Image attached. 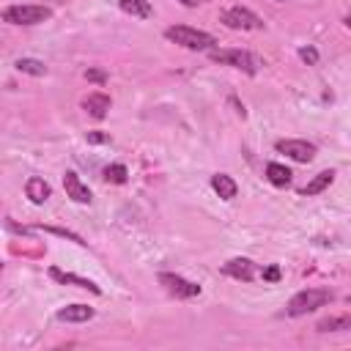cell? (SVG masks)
Masks as SVG:
<instances>
[{
	"instance_id": "1",
	"label": "cell",
	"mask_w": 351,
	"mask_h": 351,
	"mask_svg": "<svg viewBox=\"0 0 351 351\" xmlns=\"http://www.w3.org/2000/svg\"><path fill=\"white\" fill-rule=\"evenodd\" d=\"M165 38L184 47V49H192V52H208L217 47V38L206 30H197V27H186V25H173L165 30Z\"/></svg>"
},
{
	"instance_id": "2",
	"label": "cell",
	"mask_w": 351,
	"mask_h": 351,
	"mask_svg": "<svg viewBox=\"0 0 351 351\" xmlns=\"http://www.w3.org/2000/svg\"><path fill=\"white\" fill-rule=\"evenodd\" d=\"M332 299H335V293L329 288H304V291L291 296V302L285 304V315H291V318L307 315V313H313L318 307H326Z\"/></svg>"
},
{
	"instance_id": "3",
	"label": "cell",
	"mask_w": 351,
	"mask_h": 351,
	"mask_svg": "<svg viewBox=\"0 0 351 351\" xmlns=\"http://www.w3.org/2000/svg\"><path fill=\"white\" fill-rule=\"evenodd\" d=\"M0 16H3V22H8V25H38V22H44V19L52 16V8H49V5H38V3H30V5L16 3V5L3 8Z\"/></svg>"
},
{
	"instance_id": "4",
	"label": "cell",
	"mask_w": 351,
	"mask_h": 351,
	"mask_svg": "<svg viewBox=\"0 0 351 351\" xmlns=\"http://www.w3.org/2000/svg\"><path fill=\"white\" fill-rule=\"evenodd\" d=\"M208 58L214 63H219V66H233V69H239L244 74H255L258 71V60L244 49H217L214 47V49H208Z\"/></svg>"
},
{
	"instance_id": "5",
	"label": "cell",
	"mask_w": 351,
	"mask_h": 351,
	"mask_svg": "<svg viewBox=\"0 0 351 351\" xmlns=\"http://www.w3.org/2000/svg\"><path fill=\"white\" fill-rule=\"evenodd\" d=\"M219 22L228 25V27H233V30H261V27H263V19H261L255 11L244 8V5H230V8H225V11L219 14Z\"/></svg>"
},
{
	"instance_id": "6",
	"label": "cell",
	"mask_w": 351,
	"mask_h": 351,
	"mask_svg": "<svg viewBox=\"0 0 351 351\" xmlns=\"http://www.w3.org/2000/svg\"><path fill=\"white\" fill-rule=\"evenodd\" d=\"M159 282L165 285L167 293L178 296V299L200 296V285H197V282H189V280H184V277H178V274H173V271H162V274H159Z\"/></svg>"
},
{
	"instance_id": "7",
	"label": "cell",
	"mask_w": 351,
	"mask_h": 351,
	"mask_svg": "<svg viewBox=\"0 0 351 351\" xmlns=\"http://www.w3.org/2000/svg\"><path fill=\"white\" fill-rule=\"evenodd\" d=\"M280 154H285L288 159H293V162H302V165H307V162H313V156H315V145L313 143H307V140H277V145H274Z\"/></svg>"
},
{
	"instance_id": "8",
	"label": "cell",
	"mask_w": 351,
	"mask_h": 351,
	"mask_svg": "<svg viewBox=\"0 0 351 351\" xmlns=\"http://www.w3.org/2000/svg\"><path fill=\"white\" fill-rule=\"evenodd\" d=\"M258 266L250 261V258H230L228 263H222V274L233 277V280H241V282H250L255 277Z\"/></svg>"
},
{
	"instance_id": "9",
	"label": "cell",
	"mask_w": 351,
	"mask_h": 351,
	"mask_svg": "<svg viewBox=\"0 0 351 351\" xmlns=\"http://www.w3.org/2000/svg\"><path fill=\"white\" fill-rule=\"evenodd\" d=\"M110 107H112V99H110L107 93H101V90L88 93V96L82 99V110H85L90 118H96V121H101V118L110 112Z\"/></svg>"
},
{
	"instance_id": "10",
	"label": "cell",
	"mask_w": 351,
	"mask_h": 351,
	"mask_svg": "<svg viewBox=\"0 0 351 351\" xmlns=\"http://www.w3.org/2000/svg\"><path fill=\"white\" fill-rule=\"evenodd\" d=\"M49 277H52L55 282H60V285H77V288H85V291H90V293H101V288H99L93 280L80 277V274H71V271H63V269H58V266L49 269Z\"/></svg>"
},
{
	"instance_id": "11",
	"label": "cell",
	"mask_w": 351,
	"mask_h": 351,
	"mask_svg": "<svg viewBox=\"0 0 351 351\" xmlns=\"http://www.w3.org/2000/svg\"><path fill=\"white\" fill-rule=\"evenodd\" d=\"M63 189H66V195H69L74 203H90V200H93L88 184H82V178H80L77 173H66V176H63Z\"/></svg>"
},
{
	"instance_id": "12",
	"label": "cell",
	"mask_w": 351,
	"mask_h": 351,
	"mask_svg": "<svg viewBox=\"0 0 351 351\" xmlns=\"http://www.w3.org/2000/svg\"><path fill=\"white\" fill-rule=\"evenodd\" d=\"M96 315V310L90 304H66L58 310V321H66V324H82V321H90Z\"/></svg>"
},
{
	"instance_id": "13",
	"label": "cell",
	"mask_w": 351,
	"mask_h": 351,
	"mask_svg": "<svg viewBox=\"0 0 351 351\" xmlns=\"http://www.w3.org/2000/svg\"><path fill=\"white\" fill-rule=\"evenodd\" d=\"M25 195L30 197V203L41 206V203H47V200H49L52 189H49V184H47L41 176H30V178H27V184H25Z\"/></svg>"
},
{
	"instance_id": "14",
	"label": "cell",
	"mask_w": 351,
	"mask_h": 351,
	"mask_svg": "<svg viewBox=\"0 0 351 351\" xmlns=\"http://www.w3.org/2000/svg\"><path fill=\"white\" fill-rule=\"evenodd\" d=\"M332 181H335V173H332V170H321L318 176H313V178L302 186V195H304V197L321 195L324 189H329V186H332Z\"/></svg>"
},
{
	"instance_id": "15",
	"label": "cell",
	"mask_w": 351,
	"mask_h": 351,
	"mask_svg": "<svg viewBox=\"0 0 351 351\" xmlns=\"http://www.w3.org/2000/svg\"><path fill=\"white\" fill-rule=\"evenodd\" d=\"M211 189H214L222 200H233V197H236V192H239L236 181H233L228 173H214V176H211Z\"/></svg>"
},
{
	"instance_id": "16",
	"label": "cell",
	"mask_w": 351,
	"mask_h": 351,
	"mask_svg": "<svg viewBox=\"0 0 351 351\" xmlns=\"http://www.w3.org/2000/svg\"><path fill=\"white\" fill-rule=\"evenodd\" d=\"M266 178H269L274 186H291L293 173H291L285 165H280V162H269V165H266Z\"/></svg>"
},
{
	"instance_id": "17",
	"label": "cell",
	"mask_w": 351,
	"mask_h": 351,
	"mask_svg": "<svg viewBox=\"0 0 351 351\" xmlns=\"http://www.w3.org/2000/svg\"><path fill=\"white\" fill-rule=\"evenodd\" d=\"M121 11L129 14V16H137V19H148L154 14V5L148 0H118Z\"/></svg>"
},
{
	"instance_id": "18",
	"label": "cell",
	"mask_w": 351,
	"mask_h": 351,
	"mask_svg": "<svg viewBox=\"0 0 351 351\" xmlns=\"http://www.w3.org/2000/svg\"><path fill=\"white\" fill-rule=\"evenodd\" d=\"M318 332H346L351 329V315H329V318H321L315 324Z\"/></svg>"
},
{
	"instance_id": "19",
	"label": "cell",
	"mask_w": 351,
	"mask_h": 351,
	"mask_svg": "<svg viewBox=\"0 0 351 351\" xmlns=\"http://www.w3.org/2000/svg\"><path fill=\"white\" fill-rule=\"evenodd\" d=\"M14 66H16V71L30 74V77H44L47 74V66L41 60H36V58H19Z\"/></svg>"
},
{
	"instance_id": "20",
	"label": "cell",
	"mask_w": 351,
	"mask_h": 351,
	"mask_svg": "<svg viewBox=\"0 0 351 351\" xmlns=\"http://www.w3.org/2000/svg\"><path fill=\"white\" fill-rule=\"evenodd\" d=\"M126 178H129V170L123 165L104 167V181H110V184H126Z\"/></svg>"
},
{
	"instance_id": "21",
	"label": "cell",
	"mask_w": 351,
	"mask_h": 351,
	"mask_svg": "<svg viewBox=\"0 0 351 351\" xmlns=\"http://www.w3.org/2000/svg\"><path fill=\"white\" fill-rule=\"evenodd\" d=\"M44 230H47V233H55V236H63V239H69V241H74V244H85L77 233H71V230H66V228H49V225H47Z\"/></svg>"
},
{
	"instance_id": "22",
	"label": "cell",
	"mask_w": 351,
	"mask_h": 351,
	"mask_svg": "<svg viewBox=\"0 0 351 351\" xmlns=\"http://www.w3.org/2000/svg\"><path fill=\"white\" fill-rule=\"evenodd\" d=\"M299 58H302L304 63L315 66V63H318V49H315V47H302V49H299Z\"/></svg>"
},
{
	"instance_id": "23",
	"label": "cell",
	"mask_w": 351,
	"mask_h": 351,
	"mask_svg": "<svg viewBox=\"0 0 351 351\" xmlns=\"http://www.w3.org/2000/svg\"><path fill=\"white\" fill-rule=\"evenodd\" d=\"M85 77H88L90 82H99V85L107 82V74H104L101 69H85Z\"/></svg>"
},
{
	"instance_id": "24",
	"label": "cell",
	"mask_w": 351,
	"mask_h": 351,
	"mask_svg": "<svg viewBox=\"0 0 351 351\" xmlns=\"http://www.w3.org/2000/svg\"><path fill=\"white\" fill-rule=\"evenodd\" d=\"M263 280H266V282H277V280H280V266H269V269H263Z\"/></svg>"
},
{
	"instance_id": "25",
	"label": "cell",
	"mask_w": 351,
	"mask_h": 351,
	"mask_svg": "<svg viewBox=\"0 0 351 351\" xmlns=\"http://www.w3.org/2000/svg\"><path fill=\"white\" fill-rule=\"evenodd\" d=\"M110 137L107 134H101V132H88V143H93V145H99V143H107Z\"/></svg>"
},
{
	"instance_id": "26",
	"label": "cell",
	"mask_w": 351,
	"mask_h": 351,
	"mask_svg": "<svg viewBox=\"0 0 351 351\" xmlns=\"http://www.w3.org/2000/svg\"><path fill=\"white\" fill-rule=\"evenodd\" d=\"M178 3H181V5H189V8H195V5H200L203 0H178Z\"/></svg>"
},
{
	"instance_id": "27",
	"label": "cell",
	"mask_w": 351,
	"mask_h": 351,
	"mask_svg": "<svg viewBox=\"0 0 351 351\" xmlns=\"http://www.w3.org/2000/svg\"><path fill=\"white\" fill-rule=\"evenodd\" d=\"M343 22H346V27H348V30H351V14H348V16H346V19H343Z\"/></svg>"
}]
</instances>
